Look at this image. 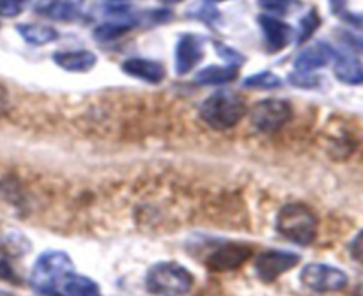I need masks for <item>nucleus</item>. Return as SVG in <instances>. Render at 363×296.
Listing matches in <instances>:
<instances>
[{"label": "nucleus", "mask_w": 363, "mask_h": 296, "mask_svg": "<svg viewBox=\"0 0 363 296\" xmlns=\"http://www.w3.org/2000/svg\"><path fill=\"white\" fill-rule=\"evenodd\" d=\"M318 216L301 202H291L279 212L277 216V231L293 243L300 247H308L318 236Z\"/></svg>", "instance_id": "f257e3e1"}, {"label": "nucleus", "mask_w": 363, "mask_h": 296, "mask_svg": "<svg viewBox=\"0 0 363 296\" xmlns=\"http://www.w3.org/2000/svg\"><path fill=\"white\" fill-rule=\"evenodd\" d=\"M194 284L190 270L174 261L156 263L145 275V287L152 296H186Z\"/></svg>", "instance_id": "f03ea898"}, {"label": "nucleus", "mask_w": 363, "mask_h": 296, "mask_svg": "<svg viewBox=\"0 0 363 296\" xmlns=\"http://www.w3.org/2000/svg\"><path fill=\"white\" fill-rule=\"evenodd\" d=\"M73 272L74 265L69 254L62 251L43 252L32 266L30 286L39 295L50 293L55 291L57 284L64 283V279Z\"/></svg>", "instance_id": "7ed1b4c3"}, {"label": "nucleus", "mask_w": 363, "mask_h": 296, "mask_svg": "<svg viewBox=\"0 0 363 296\" xmlns=\"http://www.w3.org/2000/svg\"><path fill=\"white\" fill-rule=\"evenodd\" d=\"M245 112V102L230 91H220L209 96L201 106L202 121L215 130H229L236 126Z\"/></svg>", "instance_id": "20e7f679"}, {"label": "nucleus", "mask_w": 363, "mask_h": 296, "mask_svg": "<svg viewBox=\"0 0 363 296\" xmlns=\"http://www.w3.org/2000/svg\"><path fill=\"white\" fill-rule=\"evenodd\" d=\"M301 284L315 293H337L342 291L350 283L346 272L335 266L323 265V263H311L301 270Z\"/></svg>", "instance_id": "39448f33"}, {"label": "nucleus", "mask_w": 363, "mask_h": 296, "mask_svg": "<svg viewBox=\"0 0 363 296\" xmlns=\"http://www.w3.org/2000/svg\"><path fill=\"white\" fill-rule=\"evenodd\" d=\"M293 116V109L286 99H262L252 109L250 121L255 130L262 133H273L286 126Z\"/></svg>", "instance_id": "423d86ee"}, {"label": "nucleus", "mask_w": 363, "mask_h": 296, "mask_svg": "<svg viewBox=\"0 0 363 296\" xmlns=\"http://www.w3.org/2000/svg\"><path fill=\"white\" fill-rule=\"evenodd\" d=\"M300 263V256L289 251H268L262 252L255 259V273L262 283H275L280 275L293 270Z\"/></svg>", "instance_id": "0eeeda50"}, {"label": "nucleus", "mask_w": 363, "mask_h": 296, "mask_svg": "<svg viewBox=\"0 0 363 296\" xmlns=\"http://www.w3.org/2000/svg\"><path fill=\"white\" fill-rule=\"evenodd\" d=\"M252 254H254L252 247L230 241V243H222L220 247H216L208 256L206 265L213 272H234V270L241 268L252 258Z\"/></svg>", "instance_id": "6e6552de"}, {"label": "nucleus", "mask_w": 363, "mask_h": 296, "mask_svg": "<svg viewBox=\"0 0 363 296\" xmlns=\"http://www.w3.org/2000/svg\"><path fill=\"white\" fill-rule=\"evenodd\" d=\"M204 59V45L195 34H183L176 46V71L177 75H186Z\"/></svg>", "instance_id": "1a4fd4ad"}, {"label": "nucleus", "mask_w": 363, "mask_h": 296, "mask_svg": "<svg viewBox=\"0 0 363 296\" xmlns=\"http://www.w3.org/2000/svg\"><path fill=\"white\" fill-rule=\"evenodd\" d=\"M259 25L264 34L266 48L269 52H280L286 48L293 39V27L282 21L280 18L269 16V14H261L259 16Z\"/></svg>", "instance_id": "9d476101"}, {"label": "nucleus", "mask_w": 363, "mask_h": 296, "mask_svg": "<svg viewBox=\"0 0 363 296\" xmlns=\"http://www.w3.org/2000/svg\"><path fill=\"white\" fill-rule=\"evenodd\" d=\"M335 57L337 52L328 43L318 41L314 45L307 46L305 50H301L300 55L294 60V67H296V71H301V73H312V71L319 70V67L328 66Z\"/></svg>", "instance_id": "9b49d317"}, {"label": "nucleus", "mask_w": 363, "mask_h": 296, "mask_svg": "<svg viewBox=\"0 0 363 296\" xmlns=\"http://www.w3.org/2000/svg\"><path fill=\"white\" fill-rule=\"evenodd\" d=\"M84 0H39L34 11L57 21H73L80 16Z\"/></svg>", "instance_id": "f8f14e48"}, {"label": "nucleus", "mask_w": 363, "mask_h": 296, "mask_svg": "<svg viewBox=\"0 0 363 296\" xmlns=\"http://www.w3.org/2000/svg\"><path fill=\"white\" fill-rule=\"evenodd\" d=\"M121 67L130 77L149 82V84H160L165 78V67L156 60L144 59V57H131L124 60Z\"/></svg>", "instance_id": "ddd939ff"}, {"label": "nucleus", "mask_w": 363, "mask_h": 296, "mask_svg": "<svg viewBox=\"0 0 363 296\" xmlns=\"http://www.w3.org/2000/svg\"><path fill=\"white\" fill-rule=\"evenodd\" d=\"M53 62L71 73H85L91 71L98 62V57L89 50H69V52H55L52 55Z\"/></svg>", "instance_id": "4468645a"}, {"label": "nucleus", "mask_w": 363, "mask_h": 296, "mask_svg": "<svg viewBox=\"0 0 363 296\" xmlns=\"http://www.w3.org/2000/svg\"><path fill=\"white\" fill-rule=\"evenodd\" d=\"M335 66H333V73L339 78L342 84L347 85H362L363 84V64L353 57L340 55L337 53Z\"/></svg>", "instance_id": "2eb2a0df"}, {"label": "nucleus", "mask_w": 363, "mask_h": 296, "mask_svg": "<svg viewBox=\"0 0 363 296\" xmlns=\"http://www.w3.org/2000/svg\"><path fill=\"white\" fill-rule=\"evenodd\" d=\"M238 78V66H208L195 75V84L199 85H223Z\"/></svg>", "instance_id": "dca6fc26"}, {"label": "nucleus", "mask_w": 363, "mask_h": 296, "mask_svg": "<svg viewBox=\"0 0 363 296\" xmlns=\"http://www.w3.org/2000/svg\"><path fill=\"white\" fill-rule=\"evenodd\" d=\"M18 34L34 46H43L46 43H52L59 38V32L48 25H39V23H21L16 27Z\"/></svg>", "instance_id": "f3484780"}, {"label": "nucleus", "mask_w": 363, "mask_h": 296, "mask_svg": "<svg viewBox=\"0 0 363 296\" xmlns=\"http://www.w3.org/2000/svg\"><path fill=\"white\" fill-rule=\"evenodd\" d=\"M135 27V20H131L128 14H119V18L106 23L99 25L94 28V38L98 41H113V39L121 38L126 32H130Z\"/></svg>", "instance_id": "a211bd4d"}, {"label": "nucleus", "mask_w": 363, "mask_h": 296, "mask_svg": "<svg viewBox=\"0 0 363 296\" xmlns=\"http://www.w3.org/2000/svg\"><path fill=\"white\" fill-rule=\"evenodd\" d=\"M62 287L66 296H103L94 280L85 275H78L74 272L64 279Z\"/></svg>", "instance_id": "6ab92c4d"}, {"label": "nucleus", "mask_w": 363, "mask_h": 296, "mask_svg": "<svg viewBox=\"0 0 363 296\" xmlns=\"http://www.w3.org/2000/svg\"><path fill=\"white\" fill-rule=\"evenodd\" d=\"M342 21L346 23V28H344V38L354 46V48L363 50V14L357 13H347L344 11L340 14Z\"/></svg>", "instance_id": "aec40b11"}, {"label": "nucleus", "mask_w": 363, "mask_h": 296, "mask_svg": "<svg viewBox=\"0 0 363 296\" xmlns=\"http://www.w3.org/2000/svg\"><path fill=\"white\" fill-rule=\"evenodd\" d=\"M245 87L248 89H277L282 87V78L277 77L272 71H259V73L252 75L243 82Z\"/></svg>", "instance_id": "412c9836"}, {"label": "nucleus", "mask_w": 363, "mask_h": 296, "mask_svg": "<svg viewBox=\"0 0 363 296\" xmlns=\"http://www.w3.org/2000/svg\"><path fill=\"white\" fill-rule=\"evenodd\" d=\"M319 25H321V16H319L318 9H311L300 21V38H298V43L303 45L305 41H308L319 28Z\"/></svg>", "instance_id": "4be33fe9"}, {"label": "nucleus", "mask_w": 363, "mask_h": 296, "mask_svg": "<svg viewBox=\"0 0 363 296\" xmlns=\"http://www.w3.org/2000/svg\"><path fill=\"white\" fill-rule=\"evenodd\" d=\"M0 280L9 284H20V277H18L16 270H14L13 263H11V254L6 247L0 245Z\"/></svg>", "instance_id": "5701e85b"}, {"label": "nucleus", "mask_w": 363, "mask_h": 296, "mask_svg": "<svg viewBox=\"0 0 363 296\" xmlns=\"http://www.w3.org/2000/svg\"><path fill=\"white\" fill-rule=\"evenodd\" d=\"M30 0H0V16L14 18L23 13Z\"/></svg>", "instance_id": "b1692460"}, {"label": "nucleus", "mask_w": 363, "mask_h": 296, "mask_svg": "<svg viewBox=\"0 0 363 296\" xmlns=\"http://www.w3.org/2000/svg\"><path fill=\"white\" fill-rule=\"evenodd\" d=\"M215 50L220 57H223L229 62V66H240V64L245 62V57L240 52L230 48V46L222 45V43H215Z\"/></svg>", "instance_id": "393cba45"}, {"label": "nucleus", "mask_w": 363, "mask_h": 296, "mask_svg": "<svg viewBox=\"0 0 363 296\" xmlns=\"http://www.w3.org/2000/svg\"><path fill=\"white\" fill-rule=\"evenodd\" d=\"M259 6L269 13L286 14L289 7L293 6V0H259Z\"/></svg>", "instance_id": "a878e982"}, {"label": "nucleus", "mask_w": 363, "mask_h": 296, "mask_svg": "<svg viewBox=\"0 0 363 296\" xmlns=\"http://www.w3.org/2000/svg\"><path fill=\"white\" fill-rule=\"evenodd\" d=\"M289 80L293 82L294 85H298V87H303V89L315 87V85L319 84V80L315 77H312V73H301V71H298V73L291 75Z\"/></svg>", "instance_id": "bb28decb"}, {"label": "nucleus", "mask_w": 363, "mask_h": 296, "mask_svg": "<svg viewBox=\"0 0 363 296\" xmlns=\"http://www.w3.org/2000/svg\"><path fill=\"white\" fill-rule=\"evenodd\" d=\"M351 254H353V258L363 266V229L354 236V240L351 241Z\"/></svg>", "instance_id": "cd10ccee"}, {"label": "nucleus", "mask_w": 363, "mask_h": 296, "mask_svg": "<svg viewBox=\"0 0 363 296\" xmlns=\"http://www.w3.org/2000/svg\"><path fill=\"white\" fill-rule=\"evenodd\" d=\"M328 2H330V9H332V13L337 14V16H340V14L346 11L347 0H328Z\"/></svg>", "instance_id": "c85d7f7f"}, {"label": "nucleus", "mask_w": 363, "mask_h": 296, "mask_svg": "<svg viewBox=\"0 0 363 296\" xmlns=\"http://www.w3.org/2000/svg\"><path fill=\"white\" fill-rule=\"evenodd\" d=\"M7 106H9V94H7L6 89L0 85V116L7 112Z\"/></svg>", "instance_id": "c756f323"}, {"label": "nucleus", "mask_w": 363, "mask_h": 296, "mask_svg": "<svg viewBox=\"0 0 363 296\" xmlns=\"http://www.w3.org/2000/svg\"><path fill=\"white\" fill-rule=\"evenodd\" d=\"M106 2H110V4H121V6H123V4H126L128 0H106Z\"/></svg>", "instance_id": "7c9ffc66"}, {"label": "nucleus", "mask_w": 363, "mask_h": 296, "mask_svg": "<svg viewBox=\"0 0 363 296\" xmlns=\"http://www.w3.org/2000/svg\"><path fill=\"white\" fill-rule=\"evenodd\" d=\"M160 2H163V4H179V2H183V0H160Z\"/></svg>", "instance_id": "2f4dec72"}, {"label": "nucleus", "mask_w": 363, "mask_h": 296, "mask_svg": "<svg viewBox=\"0 0 363 296\" xmlns=\"http://www.w3.org/2000/svg\"><path fill=\"white\" fill-rule=\"evenodd\" d=\"M43 296H64V295H60V293H57V291H50V293H45Z\"/></svg>", "instance_id": "473e14b6"}, {"label": "nucleus", "mask_w": 363, "mask_h": 296, "mask_svg": "<svg viewBox=\"0 0 363 296\" xmlns=\"http://www.w3.org/2000/svg\"><path fill=\"white\" fill-rule=\"evenodd\" d=\"M357 296H363V284L357 290Z\"/></svg>", "instance_id": "72a5a7b5"}, {"label": "nucleus", "mask_w": 363, "mask_h": 296, "mask_svg": "<svg viewBox=\"0 0 363 296\" xmlns=\"http://www.w3.org/2000/svg\"><path fill=\"white\" fill-rule=\"evenodd\" d=\"M208 2H225V0H208Z\"/></svg>", "instance_id": "f704fd0d"}]
</instances>
